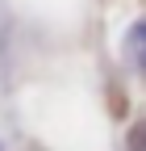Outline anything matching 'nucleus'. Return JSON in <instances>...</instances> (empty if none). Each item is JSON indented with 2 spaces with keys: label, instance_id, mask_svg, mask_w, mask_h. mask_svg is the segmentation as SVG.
<instances>
[{
  "label": "nucleus",
  "instance_id": "obj_1",
  "mask_svg": "<svg viewBox=\"0 0 146 151\" xmlns=\"http://www.w3.org/2000/svg\"><path fill=\"white\" fill-rule=\"evenodd\" d=\"M130 55H134V63L146 71V21H138L130 29Z\"/></svg>",
  "mask_w": 146,
  "mask_h": 151
},
{
  "label": "nucleus",
  "instance_id": "obj_2",
  "mask_svg": "<svg viewBox=\"0 0 146 151\" xmlns=\"http://www.w3.org/2000/svg\"><path fill=\"white\" fill-rule=\"evenodd\" d=\"M130 151H146V118L130 130Z\"/></svg>",
  "mask_w": 146,
  "mask_h": 151
}]
</instances>
